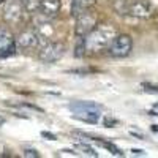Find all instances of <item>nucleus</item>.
I'll list each match as a JSON object with an SVG mask.
<instances>
[{"label":"nucleus","mask_w":158,"mask_h":158,"mask_svg":"<svg viewBox=\"0 0 158 158\" xmlns=\"http://www.w3.org/2000/svg\"><path fill=\"white\" fill-rule=\"evenodd\" d=\"M79 149H81L84 153H87V155H90V156H97L98 153L94 150V149H92V147H89V146H84V144H79V146H77Z\"/></svg>","instance_id":"13"},{"label":"nucleus","mask_w":158,"mask_h":158,"mask_svg":"<svg viewBox=\"0 0 158 158\" xmlns=\"http://www.w3.org/2000/svg\"><path fill=\"white\" fill-rule=\"evenodd\" d=\"M152 112H155V115H158V103L155 104V108H153V111Z\"/></svg>","instance_id":"17"},{"label":"nucleus","mask_w":158,"mask_h":158,"mask_svg":"<svg viewBox=\"0 0 158 158\" xmlns=\"http://www.w3.org/2000/svg\"><path fill=\"white\" fill-rule=\"evenodd\" d=\"M0 2H2V0H0Z\"/></svg>","instance_id":"18"},{"label":"nucleus","mask_w":158,"mask_h":158,"mask_svg":"<svg viewBox=\"0 0 158 158\" xmlns=\"http://www.w3.org/2000/svg\"><path fill=\"white\" fill-rule=\"evenodd\" d=\"M24 156H40V153L36 150H25L24 152Z\"/></svg>","instance_id":"14"},{"label":"nucleus","mask_w":158,"mask_h":158,"mask_svg":"<svg viewBox=\"0 0 158 158\" xmlns=\"http://www.w3.org/2000/svg\"><path fill=\"white\" fill-rule=\"evenodd\" d=\"M41 136H43V138H48V139H51V141H56V139H57L54 135H52V133H48V131H43Z\"/></svg>","instance_id":"15"},{"label":"nucleus","mask_w":158,"mask_h":158,"mask_svg":"<svg viewBox=\"0 0 158 158\" xmlns=\"http://www.w3.org/2000/svg\"><path fill=\"white\" fill-rule=\"evenodd\" d=\"M40 40H41V36L38 35V32L35 29H25L19 33V36L16 40V44L19 49L27 51V49L36 48L40 44Z\"/></svg>","instance_id":"7"},{"label":"nucleus","mask_w":158,"mask_h":158,"mask_svg":"<svg viewBox=\"0 0 158 158\" xmlns=\"http://www.w3.org/2000/svg\"><path fill=\"white\" fill-rule=\"evenodd\" d=\"M131 48H133V40H131L130 35H115V38L112 40V43L109 44V52L112 57H127L130 52H131Z\"/></svg>","instance_id":"4"},{"label":"nucleus","mask_w":158,"mask_h":158,"mask_svg":"<svg viewBox=\"0 0 158 158\" xmlns=\"http://www.w3.org/2000/svg\"><path fill=\"white\" fill-rule=\"evenodd\" d=\"M40 13L43 18H56L60 11V0H40Z\"/></svg>","instance_id":"10"},{"label":"nucleus","mask_w":158,"mask_h":158,"mask_svg":"<svg viewBox=\"0 0 158 158\" xmlns=\"http://www.w3.org/2000/svg\"><path fill=\"white\" fill-rule=\"evenodd\" d=\"M115 38V30L111 25H101L95 27L87 36H84V51L89 54H97V52L109 48L112 40Z\"/></svg>","instance_id":"1"},{"label":"nucleus","mask_w":158,"mask_h":158,"mask_svg":"<svg viewBox=\"0 0 158 158\" xmlns=\"http://www.w3.org/2000/svg\"><path fill=\"white\" fill-rule=\"evenodd\" d=\"M15 52V38L6 30L0 27V57H8Z\"/></svg>","instance_id":"9"},{"label":"nucleus","mask_w":158,"mask_h":158,"mask_svg":"<svg viewBox=\"0 0 158 158\" xmlns=\"http://www.w3.org/2000/svg\"><path fill=\"white\" fill-rule=\"evenodd\" d=\"M127 15L135 18H149L152 15V5L147 0H135L128 3V13Z\"/></svg>","instance_id":"8"},{"label":"nucleus","mask_w":158,"mask_h":158,"mask_svg":"<svg viewBox=\"0 0 158 158\" xmlns=\"http://www.w3.org/2000/svg\"><path fill=\"white\" fill-rule=\"evenodd\" d=\"M24 11L25 8L22 0H6L3 5V18L10 24H18L22 19Z\"/></svg>","instance_id":"5"},{"label":"nucleus","mask_w":158,"mask_h":158,"mask_svg":"<svg viewBox=\"0 0 158 158\" xmlns=\"http://www.w3.org/2000/svg\"><path fill=\"white\" fill-rule=\"evenodd\" d=\"M65 54V46L62 43H48L44 44V48L40 51V60L44 63H54L57 60H60Z\"/></svg>","instance_id":"6"},{"label":"nucleus","mask_w":158,"mask_h":158,"mask_svg":"<svg viewBox=\"0 0 158 158\" xmlns=\"http://www.w3.org/2000/svg\"><path fill=\"white\" fill-rule=\"evenodd\" d=\"M25 11H35L40 8V0H22Z\"/></svg>","instance_id":"12"},{"label":"nucleus","mask_w":158,"mask_h":158,"mask_svg":"<svg viewBox=\"0 0 158 158\" xmlns=\"http://www.w3.org/2000/svg\"><path fill=\"white\" fill-rule=\"evenodd\" d=\"M70 109L74 112L73 115L76 118L87 123H97L101 115V106L94 101H74L70 104Z\"/></svg>","instance_id":"2"},{"label":"nucleus","mask_w":158,"mask_h":158,"mask_svg":"<svg viewBox=\"0 0 158 158\" xmlns=\"http://www.w3.org/2000/svg\"><path fill=\"white\" fill-rule=\"evenodd\" d=\"M146 92H155V94H156V92H158V89H156V87H150V85H146Z\"/></svg>","instance_id":"16"},{"label":"nucleus","mask_w":158,"mask_h":158,"mask_svg":"<svg viewBox=\"0 0 158 158\" xmlns=\"http://www.w3.org/2000/svg\"><path fill=\"white\" fill-rule=\"evenodd\" d=\"M95 25H97V16L94 13H90L89 10L79 13L76 16V29H74L76 35L79 38H84L95 29Z\"/></svg>","instance_id":"3"},{"label":"nucleus","mask_w":158,"mask_h":158,"mask_svg":"<svg viewBox=\"0 0 158 158\" xmlns=\"http://www.w3.org/2000/svg\"><path fill=\"white\" fill-rule=\"evenodd\" d=\"M94 3H95V0H71V13L74 16H77L79 13L90 10L94 6Z\"/></svg>","instance_id":"11"}]
</instances>
